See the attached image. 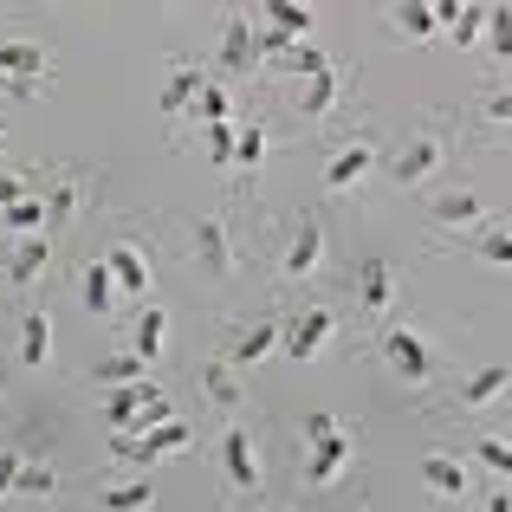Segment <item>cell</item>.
Listing matches in <instances>:
<instances>
[{
    "mask_svg": "<svg viewBox=\"0 0 512 512\" xmlns=\"http://www.w3.org/2000/svg\"><path fill=\"white\" fill-rule=\"evenodd\" d=\"M325 260H331L325 214H299V221L286 227V240L273 247V279L286 292H299V286H312V279H325Z\"/></svg>",
    "mask_w": 512,
    "mask_h": 512,
    "instance_id": "6da1fadb",
    "label": "cell"
},
{
    "mask_svg": "<svg viewBox=\"0 0 512 512\" xmlns=\"http://www.w3.org/2000/svg\"><path fill=\"white\" fill-rule=\"evenodd\" d=\"M448 163H454V124H448V117H428L396 156H383V169H389L396 188H428Z\"/></svg>",
    "mask_w": 512,
    "mask_h": 512,
    "instance_id": "7a4b0ae2",
    "label": "cell"
},
{
    "mask_svg": "<svg viewBox=\"0 0 512 512\" xmlns=\"http://www.w3.org/2000/svg\"><path fill=\"white\" fill-rule=\"evenodd\" d=\"M376 357L389 363V376L396 383H409V389H428L441 376V357H435V344L422 338V331H409V325H376Z\"/></svg>",
    "mask_w": 512,
    "mask_h": 512,
    "instance_id": "3957f363",
    "label": "cell"
},
{
    "mask_svg": "<svg viewBox=\"0 0 512 512\" xmlns=\"http://www.w3.org/2000/svg\"><path fill=\"white\" fill-rule=\"evenodd\" d=\"M188 253H195V273L214 286H234L240 279V240H234V214H201L188 227Z\"/></svg>",
    "mask_w": 512,
    "mask_h": 512,
    "instance_id": "277c9868",
    "label": "cell"
},
{
    "mask_svg": "<svg viewBox=\"0 0 512 512\" xmlns=\"http://www.w3.org/2000/svg\"><path fill=\"white\" fill-rule=\"evenodd\" d=\"M98 188H104L98 169H78V163L52 169V175H46V234H65V227H72L78 214L98 201Z\"/></svg>",
    "mask_w": 512,
    "mask_h": 512,
    "instance_id": "5b68a950",
    "label": "cell"
},
{
    "mask_svg": "<svg viewBox=\"0 0 512 512\" xmlns=\"http://www.w3.org/2000/svg\"><path fill=\"white\" fill-rule=\"evenodd\" d=\"M350 292H357V318L363 325H389V312H402V279L389 260H357V279H350Z\"/></svg>",
    "mask_w": 512,
    "mask_h": 512,
    "instance_id": "8992f818",
    "label": "cell"
},
{
    "mask_svg": "<svg viewBox=\"0 0 512 512\" xmlns=\"http://www.w3.org/2000/svg\"><path fill=\"white\" fill-rule=\"evenodd\" d=\"M500 402H512V363H480L448 389V415H493Z\"/></svg>",
    "mask_w": 512,
    "mask_h": 512,
    "instance_id": "52a82bcc",
    "label": "cell"
},
{
    "mask_svg": "<svg viewBox=\"0 0 512 512\" xmlns=\"http://www.w3.org/2000/svg\"><path fill=\"white\" fill-rule=\"evenodd\" d=\"M344 312L338 305H305V312H286V331H279V350H286L292 363H312L318 350H325L331 338H338Z\"/></svg>",
    "mask_w": 512,
    "mask_h": 512,
    "instance_id": "ba28073f",
    "label": "cell"
},
{
    "mask_svg": "<svg viewBox=\"0 0 512 512\" xmlns=\"http://www.w3.org/2000/svg\"><path fill=\"white\" fill-rule=\"evenodd\" d=\"M188 441H195V428H188L182 415H169V422H156L150 435H117V428H111V461H130V467H156L163 454H182Z\"/></svg>",
    "mask_w": 512,
    "mask_h": 512,
    "instance_id": "9c48e42d",
    "label": "cell"
},
{
    "mask_svg": "<svg viewBox=\"0 0 512 512\" xmlns=\"http://www.w3.org/2000/svg\"><path fill=\"white\" fill-rule=\"evenodd\" d=\"M221 474H227V487H234L240 500H260V493H266L260 448H253V435H247L240 422H227V428H221Z\"/></svg>",
    "mask_w": 512,
    "mask_h": 512,
    "instance_id": "30bf717a",
    "label": "cell"
},
{
    "mask_svg": "<svg viewBox=\"0 0 512 512\" xmlns=\"http://www.w3.org/2000/svg\"><path fill=\"white\" fill-rule=\"evenodd\" d=\"M350 461H357V441L344 435H318V441H305V461H299V480L305 487H338V480L350 474Z\"/></svg>",
    "mask_w": 512,
    "mask_h": 512,
    "instance_id": "8fae6325",
    "label": "cell"
},
{
    "mask_svg": "<svg viewBox=\"0 0 512 512\" xmlns=\"http://www.w3.org/2000/svg\"><path fill=\"white\" fill-rule=\"evenodd\" d=\"M344 85H350V72H344V65H325V72H312V78H305V85H299V104H292V111H299V124H305V130H325L331 117H338Z\"/></svg>",
    "mask_w": 512,
    "mask_h": 512,
    "instance_id": "7c38bea8",
    "label": "cell"
},
{
    "mask_svg": "<svg viewBox=\"0 0 512 512\" xmlns=\"http://www.w3.org/2000/svg\"><path fill=\"white\" fill-rule=\"evenodd\" d=\"M195 389H201V402H208L214 415H240V402H247V383H240V363L227 357H201V370H195Z\"/></svg>",
    "mask_w": 512,
    "mask_h": 512,
    "instance_id": "4fadbf2b",
    "label": "cell"
},
{
    "mask_svg": "<svg viewBox=\"0 0 512 512\" xmlns=\"http://www.w3.org/2000/svg\"><path fill=\"white\" fill-rule=\"evenodd\" d=\"M376 163H383V150H376V137H370V130L344 137V143H338V156L325 163V195H344V188H357V182H363V175H370Z\"/></svg>",
    "mask_w": 512,
    "mask_h": 512,
    "instance_id": "5bb4252c",
    "label": "cell"
},
{
    "mask_svg": "<svg viewBox=\"0 0 512 512\" xmlns=\"http://www.w3.org/2000/svg\"><path fill=\"white\" fill-rule=\"evenodd\" d=\"M260 39H253L247 13H227L221 20V78H260Z\"/></svg>",
    "mask_w": 512,
    "mask_h": 512,
    "instance_id": "9a60e30c",
    "label": "cell"
},
{
    "mask_svg": "<svg viewBox=\"0 0 512 512\" xmlns=\"http://www.w3.org/2000/svg\"><path fill=\"white\" fill-rule=\"evenodd\" d=\"M428 221H435L441 234H467V227L487 221V208H480V195L461 182V188H435V195H428Z\"/></svg>",
    "mask_w": 512,
    "mask_h": 512,
    "instance_id": "2e32d148",
    "label": "cell"
},
{
    "mask_svg": "<svg viewBox=\"0 0 512 512\" xmlns=\"http://www.w3.org/2000/svg\"><path fill=\"white\" fill-rule=\"evenodd\" d=\"M104 260H111L117 292H124L130 305L150 299V247H143V240H111V247H104Z\"/></svg>",
    "mask_w": 512,
    "mask_h": 512,
    "instance_id": "e0dca14e",
    "label": "cell"
},
{
    "mask_svg": "<svg viewBox=\"0 0 512 512\" xmlns=\"http://www.w3.org/2000/svg\"><path fill=\"white\" fill-rule=\"evenodd\" d=\"M279 331H286V312H266V318H253V325H240L234 338H227V357H234L240 370H253V363H260L266 350L279 344Z\"/></svg>",
    "mask_w": 512,
    "mask_h": 512,
    "instance_id": "ac0fdd59",
    "label": "cell"
},
{
    "mask_svg": "<svg viewBox=\"0 0 512 512\" xmlns=\"http://www.w3.org/2000/svg\"><path fill=\"white\" fill-rule=\"evenodd\" d=\"M52 266V234H20V247L7 253V292H26Z\"/></svg>",
    "mask_w": 512,
    "mask_h": 512,
    "instance_id": "d6986e66",
    "label": "cell"
},
{
    "mask_svg": "<svg viewBox=\"0 0 512 512\" xmlns=\"http://www.w3.org/2000/svg\"><path fill=\"white\" fill-rule=\"evenodd\" d=\"M454 247L487 260V266H512V221H480V227H467V234H454Z\"/></svg>",
    "mask_w": 512,
    "mask_h": 512,
    "instance_id": "ffe728a7",
    "label": "cell"
},
{
    "mask_svg": "<svg viewBox=\"0 0 512 512\" xmlns=\"http://www.w3.org/2000/svg\"><path fill=\"white\" fill-rule=\"evenodd\" d=\"M0 78H52V46L46 39H7L0 46Z\"/></svg>",
    "mask_w": 512,
    "mask_h": 512,
    "instance_id": "44dd1931",
    "label": "cell"
},
{
    "mask_svg": "<svg viewBox=\"0 0 512 512\" xmlns=\"http://www.w3.org/2000/svg\"><path fill=\"white\" fill-rule=\"evenodd\" d=\"M266 150H273V124H266V117H247L240 137H234V175L240 182H253V175L266 169Z\"/></svg>",
    "mask_w": 512,
    "mask_h": 512,
    "instance_id": "7402d4cb",
    "label": "cell"
},
{
    "mask_svg": "<svg viewBox=\"0 0 512 512\" xmlns=\"http://www.w3.org/2000/svg\"><path fill=\"white\" fill-rule=\"evenodd\" d=\"M20 363L26 370H46L52 363V318H46V305H26L20 312Z\"/></svg>",
    "mask_w": 512,
    "mask_h": 512,
    "instance_id": "603a6c76",
    "label": "cell"
},
{
    "mask_svg": "<svg viewBox=\"0 0 512 512\" xmlns=\"http://www.w3.org/2000/svg\"><path fill=\"white\" fill-rule=\"evenodd\" d=\"M201 85H208V72H201V65H188V59H175V65H169L163 98H156V111H163L169 124H175V117H182L188 104H195V91H201Z\"/></svg>",
    "mask_w": 512,
    "mask_h": 512,
    "instance_id": "cb8c5ba5",
    "label": "cell"
},
{
    "mask_svg": "<svg viewBox=\"0 0 512 512\" xmlns=\"http://www.w3.org/2000/svg\"><path fill=\"white\" fill-rule=\"evenodd\" d=\"M383 20H389V33H396V39H435L441 33V20H435L428 0H389Z\"/></svg>",
    "mask_w": 512,
    "mask_h": 512,
    "instance_id": "d4e9b609",
    "label": "cell"
},
{
    "mask_svg": "<svg viewBox=\"0 0 512 512\" xmlns=\"http://www.w3.org/2000/svg\"><path fill=\"white\" fill-rule=\"evenodd\" d=\"M474 124H480V137H493V143L512 137V85H487V91H480Z\"/></svg>",
    "mask_w": 512,
    "mask_h": 512,
    "instance_id": "484cf974",
    "label": "cell"
},
{
    "mask_svg": "<svg viewBox=\"0 0 512 512\" xmlns=\"http://www.w3.org/2000/svg\"><path fill=\"white\" fill-rule=\"evenodd\" d=\"M156 389H163L156 376H137V383H117V389H111V402H104V428H130V422H137V409L156 396Z\"/></svg>",
    "mask_w": 512,
    "mask_h": 512,
    "instance_id": "4316f807",
    "label": "cell"
},
{
    "mask_svg": "<svg viewBox=\"0 0 512 512\" xmlns=\"http://www.w3.org/2000/svg\"><path fill=\"white\" fill-rule=\"evenodd\" d=\"M480 52L493 59V72H512V0L487 7V33H480Z\"/></svg>",
    "mask_w": 512,
    "mask_h": 512,
    "instance_id": "83f0119b",
    "label": "cell"
},
{
    "mask_svg": "<svg viewBox=\"0 0 512 512\" xmlns=\"http://www.w3.org/2000/svg\"><path fill=\"white\" fill-rule=\"evenodd\" d=\"M78 292H85V305L98 318H117V273H111V260H91L85 273H78Z\"/></svg>",
    "mask_w": 512,
    "mask_h": 512,
    "instance_id": "f1b7e54d",
    "label": "cell"
},
{
    "mask_svg": "<svg viewBox=\"0 0 512 512\" xmlns=\"http://www.w3.org/2000/svg\"><path fill=\"white\" fill-rule=\"evenodd\" d=\"M91 376H98L104 389H117V383H137V376H150V357H143L137 344H124V350H111V357H98V363H91Z\"/></svg>",
    "mask_w": 512,
    "mask_h": 512,
    "instance_id": "f546056e",
    "label": "cell"
},
{
    "mask_svg": "<svg viewBox=\"0 0 512 512\" xmlns=\"http://www.w3.org/2000/svg\"><path fill=\"white\" fill-rule=\"evenodd\" d=\"M130 344H137L150 363H163V344H169V312H163V305H137V325H130Z\"/></svg>",
    "mask_w": 512,
    "mask_h": 512,
    "instance_id": "4dcf8cb0",
    "label": "cell"
},
{
    "mask_svg": "<svg viewBox=\"0 0 512 512\" xmlns=\"http://www.w3.org/2000/svg\"><path fill=\"white\" fill-rule=\"evenodd\" d=\"M422 474H428V487H441V493H454V500H467V467H461V454L435 448V454L422 461Z\"/></svg>",
    "mask_w": 512,
    "mask_h": 512,
    "instance_id": "1f68e13d",
    "label": "cell"
},
{
    "mask_svg": "<svg viewBox=\"0 0 512 512\" xmlns=\"http://www.w3.org/2000/svg\"><path fill=\"white\" fill-rule=\"evenodd\" d=\"M0 227H7V234H46V195H20V201H7Z\"/></svg>",
    "mask_w": 512,
    "mask_h": 512,
    "instance_id": "d6a6232c",
    "label": "cell"
},
{
    "mask_svg": "<svg viewBox=\"0 0 512 512\" xmlns=\"http://www.w3.org/2000/svg\"><path fill=\"white\" fill-rule=\"evenodd\" d=\"M188 111L201 117V124H227V117H234V98H227V85H221V72H208V85L195 91V104H188Z\"/></svg>",
    "mask_w": 512,
    "mask_h": 512,
    "instance_id": "836d02e7",
    "label": "cell"
},
{
    "mask_svg": "<svg viewBox=\"0 0 512 512\" xmlns=\"http://www.w3.org/2000/svg\"><path fill=\"white\" fill-rule=\"evenodd\" d=\"M20 500H52V493H59V474H52V461H39V454H26L20 461Z\"/></svg>",
    "mask_w": 512,
    "mask_h": 512,
    "instance_id": "e575fe53",
    "label": "cell"
},
{
    "mask_svg": "<svg viewBox=\"0 0 512 512\" xmlns=\"http://www.w3.org/2000/svg\"><path fill=\"white\" fill-rule=\"evenodd\" d=\"M273 65H279V72H292V78H312V72H325V65H331V52H318L312 39H292Z\"/></svg>",
    "mask_w": 512,
    "mask_h": 512,
    "instance_id": "d590c367",
    "label": "cell"
},
{
    "mask_svg": "<svg viewBox=\"0 0 512 512\" xmlns=\"http://www.w3.org/2000/svg\"><path fill=\"white\" fill-rule=\"evenodd\" d=\"M474 461L487 467V474L512 480V435H474Z\"/></svg>",
    "mask_w": 512,
    "mask_h": 512,
    "instance_id": "8d00e7d4",
    "label": "cell"
},
{
    "mask_svg": "<svg viewBox=\"0 0 512 512\" xmlns=\"http://www.w3.org/2000/svg\"><path fill=\"white\" fill-rule=\"evenodd\" d=\"M266 13H273V26H286L292 39H312V7H305V0H266Z\"/></svg>",
    "mask_w": 512,
    "mask_h": 512,
    "instance_id": "74e56055",
    "label": "cell"
},
{
    "mask_svg": "<svg viewBox=\"0 0 512 512\" xmlns=\"http://www.w3.org/2000/svg\"><path fill=\"white\" fill-rule=\"evenodd\" d=\"M98 500H104V506H117V512H137V506H150V500H156V487H150V480H124V487H104Z\"/></svg>",
    "mask_w": 512,
    "mask_h": 512,
    "instance_id": "f35d334b",
    "label": "cell"
},
{
    "mask_svg": "<svg viewBox=\"0 0 512 512\" xmlns=\"http://www.w3.org/2000/svg\"><path fill=\"white\" fill-rule=\"evenodd\" d=\"M234 137H240L234 117H227V124H208V156H214L221 169H234Z\"/></svg>",
    "mask_w": 512,
    "mask_h": 512,
    "instance_id": "ab89813d",
    "label": "cell"
},
{
    "mask_svg": "<svg viewBox=\"0 0 512 512\" xmlns=\"http://www.w3.org/2000/svg\"><path fill=\"white\" fill-rule=\"evenodd\" d=\"M448 33L461 39V46H480V33H487V7H461V20H454Z\"/></svg>",
    "mask_w": 512,
    "mask_h": 512,
    "instance_id": "60d3db41",
    "label": "cell"
},
{
    "mask_svg": "<svg viewBox=\"0 0 512 512\" xmlns=\"http://www.w3.org/2000/svg\"><path fill=\"white\" fill-rule=\"evenodd\" d=\"M20 461H26L20 448H0V500H7V493L20 487Z\"/></svg>",
    "mask_w": 512,
    "mask_h": 512,
    "instance_id": "b9f144b4",
    "label": "cell"
},
{
    "mask_svg": "<svg viewBox=\"0 0 512 512\" xmlns=\"http://www.w3.org/2000/svg\"><path fill=\"white\" fill-rule=\"evenodd\" d=\"M20 195H33V182H26V175H7V169H0V208H7V201H20Z\"/></svg>",
    "mask_w": 512,
    "mask_h": 512,
    "instance_id": "7bdbcfd3",
    "label": "cell"
},
{
    "mask_svg": "<svg viewBox=\"0 0 512 512\" xmlns=\"http://www.w3.org/2000/svg\"><path fill=\"white\" fill-rule=\"evenodd\" d=\"M338 415H305V441H318V435H338Z\"/></svg>",
    "mask_w": 512,
    "mask_h": 512,
    "instance_id": "ee69618b",
    "label": "cell"
},
{
    "mask_svg": "<svg viewBox=\"0 0 512 512\" xmlns=\"http://www.w3.org/2000/svg\"><path fill=\"white\" fill-rule=\"evenodd\" d=\"M428 7H435V20H441V33H448V26H454V20H461V7H467V0H428Z\"/></svg>",
    "mask_w": 512,
    "mask_h": 512,
    "instance_id": "f6af8a7d",
    "label": "cell"
},
{
    "mask_svg": "<svg viewBox=\"0 0 512 512\" xmlns=\"http://www.w3.org/2000/svg\"><path fill=\"white\" fill-rule=\"evenodd\" d=\"M0 156H7V130H0Z\"/></svg>",
    "mask_w": 512,
    "mask_h": 512,
    "instance_id": "bcb514c9",
    "label": "cell"
},
{
    "mask_svg": "<svg viewBox=\"0 0 512 512\" xmlns=\"http://www.w3.org/2000/svg\"><path fill=\"white\" fill-rule=\"evenodd\" d=\"M0 292H7V266H0Z\"/></svg>",
    "mask_w": 512,
    "mask_h": 512,
    "instance_id": "7dc6e473",
    "label": "cell"
},
{
    "mask_svg": "<svg viewBox=\"0 0 512 512\" xmlns=\"http://www.w3.org/2000/svg\"><path fill=\"white\" fill-rule=\"evenodd\" d=\"M0 214H7V208H0Z\"/></svg>",
    "mask_w": 512,
    "mask_h": 512,
    "instance_id": "c3c4849f",
    "label": "cell"
}]
</instances>
